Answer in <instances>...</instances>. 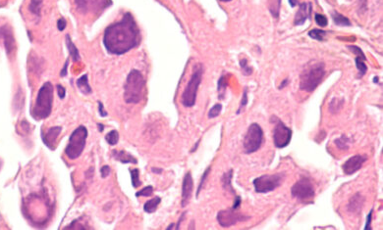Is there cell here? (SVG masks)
<instances>
[{"label":"cell","mask_w":383,"mask_h":230,"mask_svg":"<svg viewBox=\"0 0 383 230\" xmlns=\"http://www.w3.org/2000/svg\"><path fill=\"white\" fill-rule=\"evenodd\" d=\"M291 194L299 201L307 202L315 196V191L311 181L306 177H303L293 185L291 188Z\"/></svg>","instance_id":"obj_10"},{"label":"cell","mask_w":383,"mask_h":230,"mask_svg":"<svg viewBox=\"0 0 383 230\" xmlns=\"http://www.w3.org/2000/svg\"><path fill=\"white\" fill-rule=\"evenodd\" d=\"M276 120L277 122L273 130V142L276 148L282 149L290 144L292 139V129L285 125V123L278 117Z\"/></svg>","instance_id":"obj_9"},{"label":"cell","mask_w":383,"mask_h":230,"mask_svg":"<svg viewBox=\"0 0 383 230\" xmlns=\"http://www.w3.org/2000/svg\"><path fill=\"white\" fill-rule=\"evenodd\" d=\"M219 1H221V2H229L231 0H219Z\"/></svg>","instance_id":"obj_50"},{"label":"cell","mask_w":383,"mask_h":230,"mask_svg":"<svg viewBox=\"0 0 383 230\" xmlns=\"http://www.w3.org/2000/svg\"><path fill=\"white\" fill-rule=\"evenodd\" d=\"M289 2H290V4H291V6H296L298 3H297V1L296 0H289Z\"/></svg>","instance_id":"obj_47"},{"label":"cell","mask_w":383,"mask_h":230,"mask_svg":"<svg viewBox=\"0 0 383 230\" xmlns=\"http://www.w3.org/2000/svg\"><path fill=\"white\" fill-rule=\"evenodd\" d=\"M160 202H161L160 197H154L152 200L148 201V202L145 204V206H144L145 212H147V213H149V214L154 213V212L156 211L157 207L159 206Z\"/></svg>","instance_id":"obj_22"},{"label":"cell","mask_w":383,"mask_h":230,"mask_svg":"<svg viewBox=\"0 0 383 230\" xmlns=\"http://www.w3.org/2000/svg\"><path fill=\"white\" fill-rule=\"evenodd\" d=\"M153 172H156L155 173H161L162 170H158V169H153Z\"/></svg>","instance_id":"obj_48"},{"label":"cell","mask_w":383,"mask_h":230,"mask_svg":"<svg viewBox=\"0 0 383 230\" xmlns=\"http://www.w3.org/2000/svg\"><path fill=\"white\" fill-rule=\"evenodd\" d=\"M105 140L109 145H116L119 140V133L117 130H112L105 135Z\"/></svg>","instance_id":"obj_29"},{"label":"cell","mask_w":383,"mask_h":230,"mask_svg":"<svg viewBox=\"0 0 383 230\" xmlns=\"http://www.w3.org/2000/svg\"><path fill=\"white\" fill-rule=\"evenodd\" d=\"M97 125H98V127H99V131H102V129H103V125H102V124H100V123H98Z\"/></svg>","instance_id":"obj_49"},{"label":"cell","mask_w":383,"mask_h":230,"mask_svg":"<svg viewBox=\"0 0 383 230\" xmlns=\"http://www.w3.org/2000/svg\"><path fill=\"white\" fill-rule=\"evenodd\" d=\"M249 219H250V217H247L245 215L240 214L239 212H237V210H235L233 208L229 209V210L220 211L217 214V222H218V224L222 228H225V229L226 228H230V227H233V226L237 225L238 223L247 221Z\"/></svg>","instance_id":"obj_11"},{"label":"cell","mask_w":383,"mask_h":230,"mask_svg":"<svg viewBox=\"0 0 383 230\" xmlns=\"http://www.w3.org/2000/svg\"><path fill=\"white\" fill-rule=\"evenodd\" d=\"M53 102V86L50 82H45L38 90L36 104L32 111V115L37 120L44 119L51 113Z\"/></svg>","instance_id":"obj_3"},{"label":"cell","mask_w":383,"mask_h":230,"mask_svg":"<svg viewBox=\"0 0 383 230\" xmlns=\"http://www.w3.org/2000/svg\"><path fill=\"white\" fill-rule=\"evenodd\" d=\"M240 206H241V197L238 196V195H236V196H235V202H234L233 209L238 210V209L240 208Z\"/></svg>","instance_id":"obj_43"},{"label":"cell","mask_w":383,"mask_h":230,"mask_svg":"<svg viewBox=\"0 0 383 230\" xmlns=\"http://www.w3.org/2000/svg\"><path fill=\"white\" fill-rule=\"evenodd\" d=\"M145 78L139 70H132L126 79L124 86V99L126 103L136 104L144 97Z\"/></svg>","instance_id":"obj_2"},{"label":"cell","mask_w":383,"mask_h":230,"mask_svg":"<svg viewBox=\"0 0 383 230\" xmlns=\"http://www.w3.org/2000/svg\"><path fill=\"white\" fill-rule=\"evenodd\" d=\"M56 88H57V94H58V96H59L61 99H63V98L65 97L66 89H65L62 85H60V84H58V85L56 86Z\"/></svg>","instance_id":"obj_41"},{"label":"cell","mask_w":383,"mask_h":230,"mask_svg":"<svg viewBox=\"0 0 383 230\" xmlns=\"http://www.w3.org/2000/svg\"><path fill=\"white\" fill-rule=\"evenodd\" d=\"M153 193V186H147L145 188H143L142 190L137 192L136 193V197H150L152 196Z\"/></svg>","instance_id":"obj_35"},{"label":"cell","mask_w":383,"mask_h":230,"mask_svg":"<svg viewBox=\"0 0 383 230\" xmlns=\"http://www.w3.org/2000/svg\"><path fill=\"white\" fill-rule=\"evenodd\" d=\"M77 85H78L79 89H80L84 94H90V93H92V89H91V86H90V84H89L88 76H87V75H84L83 77H80V78L77 80Z\"/></svg>","instance_id":"obj_21"},{"label":"cell","mask_w":383,"mask_h":230,"mask_svg":"<svg viewBox=\"0 0 383 230\" xmlns=\"http://www.w3.org/2000/svg\"><path fill=\"white\" fill-rule=\"evenodd\" d=\"M82 13H98L112 4L111 0H75Z\"/></svg>","instance_id":"obj_12"},{"label":"cell","mask_w":383,"mask_h":230,"mask_svg":"<svg viewBox=\"0 0 383 230\" xmlns=\"http://www.w3.org/2000/svg\"><path fill=\"white\" fill-rule=\"evenodd\" d=\"M326 35V32L325 31H322V30H317V29H314V30H311L309 33H308V37L311 38L312 39H316L318 41H321L324 39V37Z\"/></svg>","instance_id":"obj_31"},{"label":"cell","mask_w":383,"mask_h":230,"mask_svg":"<svg viewBox=\"0 0 383 230\" xmlns=\"http://www.w3.org/2000/svg\"><path fill=\"white\" fill-rule=\"evenodd\" d=\"M232 176H233V171L230 170L229 172H225L223 177H222V184H223V188L226 189V190H229L231 193H233L235 196H236V193L234 191V189L232 188V185H231V179H232Z\"/></svg>","instance_id":"obj_25"},{"label":"cell","mask_w":383,"mask_h":230,"mask_svg":"<svg viewBox=\"0 0 383 230\" xmlns=\"http://www.w3.org/2000/svg\"><path fill=\"white\" fill-rule=\"evenodd\" d=\"M110 172H111V170H110V168L108 166H104L100 170V173H101V177L102 178L107 177L110 174Z\"/></svg>","instance_id":"obj_39"},{"label":"cell","mask_w":383,"mask_h":230,"mask_svg":"<svg viewBox=\"0 0 383 230\" xmlns=\"http://www.w3.org/2000/svg\"><path fill=\"white\" fill-rule=\"evenodd\" d=\"M202 74H203V69L201 65H196L194 67L191 78L182 94V104L185 107L189 108V107H192L195 104L196 93H197L198 86L201 82Z\"/></svg>","instance_id":"obj_6"},{"label":"cell","mask_w":383,"mask_h":230,"mask_svg":"<svg viewBox=\"0 0 383 230\" xmlns=\"http://www.w3.org/2000/svg\"><path fill=\"white\" fill-rule=\"evenodd\" d=\"M248 103V95H247V88L245 89V92H244V95H243V99H242V102H241V105H240V108L237 112V114H240L241 111H242V108L245 107Z\"/></svg>","instance_id":"obj_38"},{"label":"cell","mask_w":383,"mask_h":230,"mask_svg":"<svg viewBox=\"0 0 383 230\" xmlns=\"http://www.w3.org/2000/svg\"><path fill=\"white\" fill-rule=\"evenodd\" d=\"M61 130H62L61 126H52L49 129H47V131L45 133L41 130V133H40L41 139H42L43 143L50 150H55L56 140H57V137L59 136V134L61 133Z\"/></svg>","instance_id":"obj_14"},{"label":"cell","mask_w":383,"mask_h":230,"mask_svg":"<svg viewBox=\"0 0 383 230\" xmlns=\"http://www.w3.org/2000/svg\"><path fill=\"white\" fill-rule=\"evenodd\" d=\"M226 86H227V83H226V79L225 77H221L219 81H218V91H221L223 89V91L226 89Z\"/></svg>","instance_id":"obj_40"},{"label":"cell","mask_w":383,"mask_h":230,"mask_svg":"<svg viewBox=\"0 0 383 230\" xmlns=\"http://www.w3.org/2000/svg\"><path fill=\"white\" fill-rule=\"evenodd\" d=\"M88 137V129L84 125H80L72 132L68 145L65 148V154L70 160L78 159L86 147Z\"/></svg>","instance_id":"obj_5"},{"label":"cell","mask_w":383,"mask_h":230,"mask_svg":"<svg viewBox=\"0 0 383 230\" xmlns=\"http://www.w3.org/2000/svg\"><path fill=\"white\" fill-rule=\"evenodd\" d=\"M210 170H211V168H210V167H208V168H207V170H206V171L204 172V173L202 174V176H201V179H200V183H199V186H198V189H197V192H196V196H198L199 192H200V190H201V187H202V185H203V183H204V181H205V179H206L207 175L209 174V172H210Z\"/></svg>","instance_id":"obj_36"},{"label":"cell","mask_w":383,"mask_h":230,"mask_svg":"<svg viewBox=\"0 0 383 230\" xmlns=\"http://www.w3.org/2000/svg\"><path fill=\"white\" fill-rule=\"evenodd\" d=\"M264 141V130L261 125L257 122L252 123L245 135L244 138V151L246 154H252L257 152L263 144Z\"/></svg>","instance_id":"obj_7"},{"label":"cell","mask_w":383,"mask_h":230,"mask_svg":"<svg viewBox=\"0 0 383 230\" xmlns=\"http://www.w3.org/2000/svg\"><path fill=\"white\" fill-rule=\"evenodd\" d=\"M335 144L336 146L341 149V150H348L349 149V144H350V139L348 137H346L345 135H342L340 138L336 139L335 141Z\"/></svg>","instance_id":"obj_30"},{"label":"cell","mask_w":383,"mask_h":230,"mask_svg":"<svg viewBox=\"0 0 383 230\" xmlns=\"http://www.w3.org/2000/svg\"><path fill=\"white\" fill-rule=\"evenodd\" d=\"M285 173L279 172L274 174H265L256 178L253 183L257 193H268L278 188L284 181Z\"/></svg>","instance_id":"obj_8"},{"label":"cell","mask_w":383,"mask_h":230,"mask_svg":"<svg viewBox=\"0 0 383 230\" xmlns=\"http://www.w3.org/2000/svg\"><path fill=\"white\" fill-rule=\"evenodd\" d=\"M0 37H2V39H3V42H4L5 48L7 50V53L10 54L14 48V39H13L11 31L7 27L1 28Z\"/></svg>","instance_id":"obj_18"},{"label":"cell","mask_w":383,"mask_h":230,"mask_svg":"<svg viewBox=\"0 0 383 230\" xmlns=\"http://www.w3.org/2000/svg\"><path fill=\"white\" fill-rule=\"evenodd\" d=\"M365 201L366 199L361 193H356L349 201L348 211L352 214H360L364 207Z\"/></svg>","instance_id":"obj_17"},{"label":"cell","mask_w":383,"mask_h":230,"mask_svg":"<svg viewBox=\"0 0 383 230\" xmlns=\"http://www.w3.org/2000/svg\"><path fill=\"white\" fill-rule=\"evenodd\" d=\"M193 188V181L192 177L191 172H187L183 179L182 185V207H186L191 200L192 193Z\"/></svg>","instance_id":"obj_15"},{"label":"cell","mask_w":383,"mask_h":230,"mask_svg":"<svg viewBox=\"0 0 383 230\" xmlns=\"http://www.w3.org/2000/svg\"><path fill=\"white\" fill-rule=\"evenodd\" d=\"M240 66H241L242 72H243V74H244L245 76H250V75H252L253 69L249 66V64H248V62H247L246 59H243V60L240 61Z\"/></svg>","instance_id":"obj_33"},{"label":"cell","mask_w":383,"mask_h":230,"mask_svg":"<svg viewBox=\"0 0 383 230\" xmlns=\"http://www.w3.org/2000/svg\"><path fill=\"white\" fill-rule=\"evenodd\" d=\"M373 210L371 211V213H370V215L368 216V220H367V224H366V228H365V230H371V222H372V216H373Z\"/></svg>","instance_id":"obj_44"},{"label":"cell","mask_w":383,"mask_h":230,"mask_svg":"<svg viewBox=\"0 0 383 230\" xmlns=\"http://www.w3.org/2000/svg\"><path fill=\"white\" fill-rule=\"evenodd\" d=\"M288 82H289V79L288 78H286V79H284V81H282V83L280 84V86H279V89H282V88H284L287 84H288Z\"/></svg>","instance_id":"obj_46"},{"label":"cell","mask_w":383,"mask_h":230,"mask_svg":"<svg viewBox=\"0 0 383 230\" xmlns=\"http://www.w3.org/2000/svg\"><path fill=\"white\" fill-rule=\"evenodd\" d=\"M66 44H67V47L69 49V52H70V55L72 57V60L73 61H79L80 60V54H79V51L77 49L75 44L72 42V40L70 39V36L67 35L66 36Z\"/></svg>","instance_id":"obj_24"},{"label":"cell","mask_w":383,"mask_h":230,"mask_svg":"<svg viewBox=\"0 0 383 230\" xmlns=\"http://www.w3.org/2000/svg\"><path fill=\"white\" fill-rule=\"evenodd\" d=\"M98 105H99V114H100L101 116H105V115H107V114H106V112H105V111H103V106H102V103H101V102H99V103H98Z\"/></svg>","instance_id":"obj_45"},{"label":"cell","mask_w":383,"mask_h":230,"mask_svg":"<svg viewBox=\"0 0 383 230\" xmlns=\"http://www.w3.org/2000/svg\"><path fill=\"white\" fill-rule=\"evenodd\" d=\"M314 19H315V22L316 24L321 27V28H324L327 26L328 24V20L327 18L324 16V15H321V14H315L314 15Z\"/></svg>","instance_id":"obj_34"},{"label":"cell","mask_w":383,"mask_h":230,"mask_svg":"<svg viewBox=\"0 0 383 230\" xmlns=\"http://www.w3.org/2000/svg\"><path fill=\"white\" fill-rule=\"evenodd\" d=\"M349 47V49L354 53V54H356L357 56H360V57H366L365 56V54H364V52L362 51V49L360 48V47H358V46H348Z\"/></svg>","instance_id":"obj_37"},{"label":"cell","mask_w":383,"mask_h":230,"mask_svg":"<svg viewBox=\"0 0 383 230\" xmlns=\"http://www.w3.org/2000/svg\"><path fill=\"white\" fill-rule=\"evenodd\" d=\"M57 28H58V30H59L60 32H62V31L66 28V21H65V19L61 18V19L58 20V22H57Z\"/></svg>","instance_id":"obj_42"},{"label":"cell","mask_w":383,"mask_h":230,"mask_svg":"<svg viewBox=\"0 0 383 230\" xmlns=\"http://www.w3.org/2000/svg\"><path fill=\"white\" fill-rule=\"evenodd\" d=\"M112 156L113 158L116 159L117 161L123 163V164H137V159H135L132 155L127 153L126 151L124 150H114L112 152Z\"/></svg>","instance_id":"obj_19"},{"label":"cell","mask_w":383,"mask_h":230,"mask_svg":"<svg viewBox=\"0 0 383 230\" xmlns=\"http://www.w3.org/2000/svg\"><path fill=\"white\" fill-rule=\"evenodd\" d=\"M131 177H132V185L135 188H138L142 185V181L140 180V172L138 169L131 170Z\"/></svg>","instance_id":"obj_27"},{"label":"cell","mask_w":383,"mask_h":230,"mask_svg":"<svg viewBox=\"0 0 383 230\" xmlns=\"http://www.w3.org/2000/svg\"><path fill=\"white\" fill-rule=\"evenodd\" d=\"M41 6H42V0H32L30 3V6H29V10L33 14L39 16Z\"/></svg>","instance_id":"obj_28"},{"label":"cell","mask_w":383,"mask_h":230,"mask_svg":"<svg viewBox=\"0 0 383 230\" xmlns=\"http://www.w3.org/2000/svg\"><path fill=\"white\" fill-rule=\"evenodd\" d=\"M332 19H333L334 23L338 26H342V27H350L351 26L350 20L338 12H332Z\"/></svg>","instance_id":"obj_23"},{"label":"cell","mask_w":383,"mask_h":230,"mask_svg":"<svg viewBox=\"0 0 383 230\" xmlns=\"http://www.w3.org/2000/svg\"><path fill=\"white\" fill-rule=\"evenodd\" d=\"M343 103H344V100H339L338 98H333L332 101L330 102V105H329V111L332 113V114H335L337 113L343 106Z\"/></svg>","instance_id":"obj_26"},{"label":"cell","mask_w":383,"mask_h":230,"mask_svg":"<svg viewBox=\"0 0 383 230\" xmlns=\"http://www.w3.org/2000/svg\"><path fill=\"white\" fill-rule=\"evenodd\" d=\"M325 75L324 64L311 63L303 71L300 77V88L306 92H312L320 84Z\"/></svg>","instance_id":"obj_4"},{"label":"cell","mask_w":383,"mask_h":230,"mask_svg":"<svg viewBox=\"0 0 383 230\" xmlns=\"http://www.w3.org/2000/svg\"><path fill=\"white\" fill-rule=\"evenodd\" d=\"M367 60L366 57H360V56H356L355 58V62H356V66H357V69L359 71V78L364 77L368 71V67L365 63V61Z\"/></svg>","instance_id":"obj_20"},{"label":"cell","mask_w":383,"mask_h":230,"mask_svg":"<svg viewBox=\"0 0 383 230\" xmlns=\"http://www.w3.org/2000/svg\"><path fill=\"white\" fill-rule=\"evenodd\" d=\"M367 161H368L367 155H356V156L351 157L350 159H348L345 162L343 166H342L345 174L351 175V174L355 173L356 172H358L359 170L362 169L363 165Z\"/></svg>","instance_id":"obj_13"},{"label":"cell","mask_w":383,"mask_h":230,"mask_svg":"<svg viewBox=\"0 0 383 230\" xmlns=\"http://www.w3.org/2000/svg\"><path fill=\"white\" fill-rule=\"evenodd\" d=\"M299 10L295 16L294 24L296 26H301L303 25L306 21V19L309 18L310 13H311V4L310 3H301L299 5Z\"/></svg>","instance_id":"obj_16"},{"label":"cell","mask_w":383,"mask_h":230,"mask_svg":"<svg viewBox=\"0 0 383 230\" xmlns=\"http://www.w3.org/2000/svg\"><path fill=\"white\" fill-rule=\"evenodd\" d=\"M221 110H222V105L221 104H215L208 112V117L209 118H213V117H216L218 115H220L221 113Z\"/></svg>","instance_id":"obj_32"},{"label":"cell","mask_w":383,"mask_h":230,"mask_svg":"<svg viewBox=\"0 0 383 230\" xmlns=\"http://www.w3.org/2000/svg\"><path fill=\"white\" fill-rule=\"evenodd\" d=\"M141 41L140 30L131 13L108 26L103 35L105 49L114 55H122L139 45Z\"/></svg>","instance_id":"obj_1"}]
</instances>
